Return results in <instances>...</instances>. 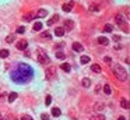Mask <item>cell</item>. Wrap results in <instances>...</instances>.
<instances>
[{
    "instance_id": "74e56055",
    "label": "cell",
    "mask_w": 130,
    "mask_h": 120,
    "mask_svg": "<svg viewBox=\"0 0 130 120\" xmlns=\"http://www.w3.org/2000/svg\"><path fill=\"white\" fill-rule=\"evenodd\" d=\"M99 89H101V87H99V85H97V88H95V92H97V94L99 92Z\"/></svg>"
},
{
    "instance_id": "60d3db41",
    "label": "cell",
    "mask_w": 130,
    "mask_h": 120,
    "mask_svg": "<svg viewBox=\"0 0 130 120\" xmlns=\"http://www.w3.org/2000/svg\"><path fill=\"white\" fill-rule=\"evenodd\" d=\"M118 120H126V119H124V117H119Z\"/></svg>"
},
{
    "instance_id": "7bdbcfd3",
    "label": "cell",
    "mask_w": 130,
    "mask_h": 120,
    "mask_svg": "<svg viewBox=\"0 0 130 120\" xmlns=\"http://www.w3.org/2000/svg\"><path fill=\"white\" fill-rule=\"evenodd\" d=\"M0 116H1V114H0Z\"/></svg>"
},
{
    "instance_id": "d4e9b609",
    "label": "cell",
    "mask_w": 130,
    "mask_h": 120,
    "mask_svg": "<svg viewBox=\"0 0 130 120\" xmlns=\"http://www.w3.org/2000/svg\"><path fill=\"white\" fill-rule=\"evenodd\" d=\"M46 14H48V13H46V10H43V8H41V10L38 11V14H36V16H38V17H41V18H42V17H45Z\"/></svg>"
},
{
    "instance_id": "7a4b0ae2",
    "label": "cell",
    "mask_w": 130,
    "mask_h": 120,
    "mask_svg": "<svg viewBox=\"0 0 130 120\" xmlns=\"http://www.w3.org/2000/svg\"><path fill=\"white\" fill-rule=\"evenodd\" d=\"M112 70H113V74L116 75V78L119 81H127V71L123 69V66H120V64H113V66H112Z\"/></svg>"
},
{
    "instance_id": "484cf974",
    "label": "cell",
    "mask_w": 130,
    "mask_h": 120,
    "mask_svg": "<svg viewBox=\"0 0 130 120\" xmlns=\"http://www.w3.org/2000/svg\"><path fill=\"white\" fill-rule=\"evenodd\" d=\"M14 40H16V36H14V35H8L7 38H6V42H7V43H11V42H14Z\"/></svg>"
},
{
    "instance_id": "4fadbf2b",
    "label": "cell",
    "mask_w": 130,
    "mask_h": 120,
    "mask_svg": "<svg viewBox=\"0 0 130 120\" xmlns=\"http://www.w3.org/2000/svg\"><path fill=\"white\" fill-rule=\"evenodd\" d=\"M65 25H66V28H63V29H69V31H70V29H71V28H73V21H71V20H66L65 21Z\"/></svg>"
},
{
    "instance_id": "2e32d148",
    "label": "cell",
    "mask_w": 130,
    "mask_h": 120,
    "mask_svg": "<svg viewBox=\"0 0 130 120\" xmlns=\"http://www.w3.org/2000/svg\"><path fill=\"white\" fill-rule=\"evenodd\" d=\"M60 69H62V70H65L66 73H69V71H70V69H71V66H70L69 63H62Z\"/></svg>"
},
{
    "instance_id": "4dcf8cb0",
    "label": "cell",
    "mask_w": 130,
    "mask_h": 120,
    "mask_svg": "<svg viewBox=\"0 0 130 120\" xmlns=\"http://www.w3.org/2000/svg\"><path fill=\"white\" fill-rule=\"evenodd\" d=\"M24 32H25L24 27H18V28H17V34H24Z\"/></svg>"
},
{
    "instance_id": "5bb4252c",
    "label": "cell",
    "mask_w": 130,
    "mask_h": 120,
    "mask_svg": "<svg viewBox=\"0 0 130 120\" xmlns=\"http://www.w3.org/2000/svg\"><path fill=\"white\" fill-rule=\"evenodd\" d=\"M55 34H56V36H63L65 35V29L62 27H57L56 29H55Z\"/></svg>"
},
{
    "instance_id": "f35d334b",
    "label": "cell",
    "mask_w": 130,
    "mask_h": 120,
    "mask_svg": "<svg viewBox=\"0 0 130 120\" xmlns=\"http://www.w3.org/2000/svg\"><path fill=\"white\" fill-rule=\"evenodd\" d=\"M115 49H116V50H119V49H122V46H120V45H116V46H115Z\"/></svg>"
},
{
    "instance_id": "d590c367",
    "label": "cell",
    "mask_w": 130,
    "mask_h": 120,
    "mask_svg": "<svg viewBox=\"0 0 130 120\" xmlns=\"http://www.w3.org/2000/svg\"><path fill=\"white\" fill-rule=\"evenodd\" d=\"M120 39H122V38H120V35H113V40H115V42H119Z\"/></svg>"
},
{
    "instance_id": "5b68a950",
    "label": "cell",
    "mask_w": 130,
    "mask_h": 120,
    "mask_svg": "<svg viewBox=\"0 0 130 120\" xmlns=\"http://www.w3.org/2000/svg\"><path fill=\"white\" fill-rule=\"evenodd\" d=\"M45 78L48 81H53L56 78V69L55 67H49L48 70H45Z\"/></svg>"
},
{
    "instance_id": "d6986e66",
    "label": "cell",
    "mask_w": 130,
    "mask_h": 120,
    "mask_svg": "<svg viewBox=\"0 0 130 120\" xmlns=\"http://www.w3.org/2000/svg\"><path fill=\"white\" fill-rule=\"evenodd\" d=\"M8 55H10V53H8L7 49H1V50H0V57H1V59H6Z\"/></svg>"
},
{
    "instance_id": "44dd1931",
    "label": "cell",
    "mask_w": 130,
    "mask_h": 120,
    "mask_svg": "<svg viewBox=\"0 0 130 120\" xmlns=\"http://www.w3.org/2000/svg\"><path fill=\"white\" fill-rule=\"evenodd\" d=\"M91 70L98 74V73H101V67H99L98 64H92V66H91Z\"/></svg>"
},
{
    "instance_id": "ac0fdd59",
    "label": "cell",
    "mask_w": 130,
    "mask_h": 120,
    "mask_svg": "<svg viewBox=\"0 0 130 120\" xmlns=\"http://www.w3.org/2000/svg\"><path fill=\"white\" fill-rule=\"evenodd\" d=\"M17 92H11V94H10V95H8V102H10V103H11V102H14V101H16L17 99Z\"/></svg>"
},
{
    "instance_id": "f1b7e54d",
    "label": "cell",
    "mask_w": 130,
    "mask_h": 120,
    "mask_svg": "<svg viewBox=\"0 0 130 120\" xmlns=\"http://www.w3.org/2000/svg\"><path fill=\"white\" fill-rule=\"evenodd\" d=\"M65 53L63 52H56V59H65Z\"/></svg>"
},
{
    "instance_id": "836d02e7",
    "label": "cell",
    "mask_w": 130,
    "mask_h": 120,
    "mask_svg": "<svg viewBox=\"0 0 130 120\" xmlns=\"http://www.w3.org/2000/svg\"><path fill=\"white\" fill-rule=\"evenodd\" d=\"M42 38H46V39H49V38H50V34H49V32H43V34H42Z\"/></svg>"
},
{
    "instance_id": "603a6c76",
    "label": "cell",
    "mask_w": 130,
    "mask_h": 120,
    "mask_svg": "<svg viewBox=\"0 0 130 120\" xmlns=\"http://www.w3.org/2000/svg\"><path fill=\"white\" fill-rule=\"evenodd\" d=\"M104 92H105L106 95H111V94H112V89H111V85H108V84H106L105 87H104Z\"/></svg>"
},
{
    "instance_id": "b9f144b4",
    "label": "cell",
    "mask_w": 130,
    "mask_h": 120,
    "mask_svg": "<svg viewBox=\"0 0 130 120\" xmlns=\"http://www.w3.org/2000/svg\"><path fill=\"white\" fill-rule=\"evenodd\" d=\"M13 120H18V119H13Z\"/></svg>"
},
{
    "instance_id": "7402d4cb",
    "label": "cell",
    "mask_w": 130,
    "mask_h": 120,
    "mask_svg": "<svg viewBox=\"0 0 130 120\" xmlns=\"http://www.w3.org/2000/svg\"><path fill=\"white\" fill-rule=\"evenodd\" d=\"M120 106L124 108V109H129V101H127V99H122V101H120Z\"/></svg>"
},
{
    "instance_id": "277c9868",
    "label": "cell",
    "mask_w": 130,
    "mask_h": 120,
    "mask_svg": "<svg viewBox=\"0 0 130 120\" xmlns=\"http://www.w3.org/2000/svg\"><path fill=\"white\" fill-rule=\"evenodd\" d=\"M115 21H116V24L119 25V27H120L122 29L124 28V31H126V32L129 31V28H127V23H126V20L123 18L122 14H118V16L115 17Z\"/></svg>"
},
{
    "instance_id": "6da1fadb",
    "label": "cell",
    "mask_w": 130,
    "mask_h": 120,
    "mask_svg": "<svg viewBox=\"0 0 130 120\" xmlns=\"http://www.w3.org/2000/svg\"><path fill=\"white\" fill-rule=\"evenodd\" d=\"M34 77V70L30 64L20 63L14 71H11V80L17 84H24L31 81Z\"/></svg>"
},
{
    "instance_id": "cb8c5ba5",
    "label": "cell",
    "mask_w": 130,
    "mask_h": 120,
    "mask_svg": "<svg viewBox=\"0 0 130 120\" xmlns=\"http://www.w3.org/2000/svg\"><path fill=\"white\" fill-rule=\"evenodd\" d=\"M80 62H81L83 64H87V63H89V56H81V59H80Z\"/></svg>"
},
{
    "instance_id": "9a60e30c",
    "label": "cell",
    "mask_w": 130,
    "mask_h": 120,
    "mask_svg": "<svg viewBox=\"0 0 130 120\" xmlns=\"http://www.w3.org/2000/svg\"><path fill=\"white\" fill-rule=\"evenodd\" d=\"M57 21H59V16H57V14H55V16H53V17H52V18H50V20L48 21V25H53L55 23H57Z\"/></svg>"
},
{
    "instance_id": "ba28073f",
    "label": "cell",
    "mask_w": 130,
    "mask_h": 120,
    "mask_svg": "<svg viewBox=\"0 0 130 120\" xmlns=\"http://www.w3.org/2000/svg\"><path fill=\"white\" fill-rule=\"evenodd\" d=\"M83 45L81 43H78V42H74L73 43V50L74 52H78V53H80V52H83Z\"/></svg>"
},
{
    "instance_id": "f546056e",
    "label": "cell",
    "mask_w": 130,
    "mask_h": 120,
    "mask_svg": "<svg viewBox=\"0 0 130 120\" xmlns=\"http://www.w3.org/2000/svg\"><path fill=\"white\" fill-rule=\"evenodd\" d=\"M21 120H34V119L30 114H23V116H21Z\"/></svg>"
},
{
    "instance_id": "e575fe53",
    "label": "cell",
    "mask_w": 130,
    "mask_h": 120,
    "mask_svg": "<svg viewBox=\"0 0 130 120\" xmlns=\"http://www.w3.org/2000/svg\"><path fill=\"white\" fill-rule=\"evenodd\" d=\"M50 102H52V96L48 95V96H46V103H45V105H50Z\"/></svg>"
},
{
    "instance_id": "8992f818",
    "label": "cell",
    "mask_w": 130,
    "mask_h": 120,
    "mask_svg": "<svg viewBox=\"0 0 130 120\" xmlns=\"http://www.w3.org/2000/svg\"><path fill=\"white\" fill-rule=\"evenodd\" d=\"M28 46V42L27 40H20V42H17V49L18 50H25Z\"/></svg>"
},
{
    "instance_id": "8fae6325",
    "label": "cell",
    "mask_w": 130,
    "mask_h": 120,
    "mask_svg": "<svg viewBox=\"0 0 130 120\" xmlns=\"http://www.w3.org/2000/svg\"><path fill=\"white\" fill-rule=\"evenodd\" d=\"M89 120H105V116L101 114V113H97V114H92Z\"/></svg>"
},
{
    "instance_id": "9c48e42d",
    "label": "cell",
    "mask_w": 130,
    "mask_h": 120,
    "mask_svg": "<svg viewBox=\"0 0 130 120\" xmlns=\"http://www.w3.org/2000/svg\"><path fill=\"white\" fill-rule=\"evenodd\" d=\"M98 43H99V45H104V46H108V45H109V40L106 39L105 36H99V38H98Z\"/></svg>"
},
{
    "instance_id": "30bf717a",
    "label": "cell",
    "mask_w": 130,
    "mask_h": 120,
    "mask_svg": "<svg viewBox=\"0 0 130 120\" xmlns=\"http://www.w3.org/2000/svg\"><path fill=\"white\" fill-rule=\"evenodd\" d=\"M94 110L97 113H101L102 110H104V103H99V102H97L95 103V106H94Z\"/></svg>"
},
{
    "instance_id": "d6a6232c",
    "label": "cell",
    "mask_w": 130,
    "mask_h": 120,
    "mask_svg": "<svg viewBox=\"0 0 130 120\" xmlns=\"http://www.w3.org/2000/svg\"><path fill=\"white\" fill-rule=\"evenodd\" d=\"M41 119L42 120H50V119H49V114H48V113H43V114L41 116Z\"/></svg>"
},
{
    "instance_id": "83f0119b",
    "label": "cell",
    "mask_w": 130,
    "mask_h": 120,
    "mask_svg": "<svg viewBox=\"0 0 130 120\" xmlns=\"http://www.w3.org/2000/svg\"><path fill=\"white\" fill-rule=\"evenodd\" d=\"M112 28H113V27H112L111 24H106L105 28H104V31L105 32H112Z\"/></svg>"
},
{
    "instance_id": "4316f807",
    "label": "cell",
    "mask_w": 130,
    "mask_h": 120,
    "mask_svg": "<svg viewBox=\"0 0 130 120\" xmlns=\"http://www.w3.org/2000/svg\"><path fill=\"white\" fill-rule=\"evenodd\" d=\"M23 20H24V21H31V20H32V14H24V16H23Z\"/></svg>"
},
{
    "instance_id": "ab89813d",
    "label": "cell",
    "mask_w": 130,
    "mask_h": 120,
    "mask_svg": "<svg viewBox=\"0 0 130 120\" xmlns=\"http://www.w3.org/2000/svg\"><path fill=\"white\" fill-rule=\"evenodd\" d=\"M1 120H8V117H7V116H3V117H1Z\"/></svg>"
},
{
    "instance_id": "8d00e7d4",
    "label": "cell",
    "mask_w": 130,
    "mask_h": 120,
    "mask_svg": "<svg viewBox=\"0 0 130 120\" xmlns=\"http://www.w3.org/2000/svg\"><path fill=\"white\" fill-rule=\"evenodd\" d=\"M105 62H106V63H111V57L106 56V57H105Z\"/></svg>"
},
{
    "instance_id": "ffe728a7",
    "label": "cell",
    "mask_w": 130,
    "mask_h": 120,
    "mask_svg": "<svg viewBox=\"0 0 130 120\" xmlns=\"http://www.w3.org/2000/svg\"><path fill=\"white\" fill-rule=\"evenodd\" d=\"M42 27H43L42 23H35V24H34V31H41Z\"/></svg>"
},
{
    "instance_id": "7c38bea8",
    "label": "cell",
    "mask_w": 130,
    "mask_h": 120,
    "mask_svg": "<svg viewBox=\"0 0 130 120\" xmlns=\"http://www.w3.org/2000/svg\"><path fill=\"white\" fill-rule=\"evenodd\" d=\"M81 85L84 88H89V85H91V80L89 78H83L81 80Z\"/></svg>"
},
{
    "instance_id": "3957f363",
    "label": "cell",
    "mask_w": 130,
    "mask_h": 120,
    "mask_svg": "<svg viewBox=\"0 0 130 120\" xmlns=\"http://www.w3.org/2000/svg\"><path fill=\"white\" fill-rule=\"evenodd\" d=\"M36 59H38V62L41 64H49L50 63V59H49V56L45 53L43 49H38V50H36Z\"/></svg>"
},
{
    "instance_id": "1f68e13d",
    "label": "cell",
    "mask_w": 130,
    "mask_h": 120,
    "mask_svg": "<svg viewBox=\"0 0 130 120\" xmlns=\"http://www.w3.org/2000/svg\"><path fill=\"white\" fill-rule=\"evenodd\" d=\"M89 11H95V13H97V11H98V7L95 6V4H92V6H89Z\"/></svg>"
},
{
    "instance_id": "52a82bcc",
    "label": "cell",
    "mask_w": 130,
    "mask_h": 120,
    "mask_svg": "<svg viewBox=\"0 0 130 120\" xmlns=\"http://www.w3.org/2000/svg\"><path fill=\"white\" fill-rule=\"evenodd\" d=\"M73 7H74V1H70V3H67V4H63V6H62V10L66 11V13H69V11H71Z\"/></svg>"
},
{
    "instance_id": "e0dca14e",
    "label": "cell",
    "mask_w": 130,
    "mask_h": 120,
    "mask_svg": "<svg viewBox=\"0 0 130 120\" xmlns=\"http://www.w3.org/2000/svg\"><path fill=\"white\" fill-rule=\"evenodd\" d=\"M60 114H62V112H60V109H59V108H53V109H52V116L59 117Z\"/></svg>"
}]
</instances>
